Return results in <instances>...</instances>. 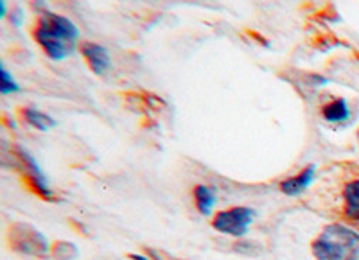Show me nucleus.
<instances>
[{
    "mask_svg": "<svg viewBox=\"0 0 359 260\" xmlns=\"http://www.w3.org/2000/svg\"><path fill=\"white\" fill-rule=\"evenodd\" d=\"M78 25L57 13H41L38 25L34 27V40L40 43L45 54L53 61H62L69 57L78 47Z\"/></svg>",
    "mask_w": 359,
    "mask_h": 260,
    "instance_id": "f257e3e1",
    "label": "nucleus"
},
{
    "mask_svg": "<svg viewBox=\"0 0 359 260\" xmlns=\"http://www.w3.org/2000/svg\"><path fill=\"white\" fill-rule=\"evenodd\" d=\"M311 252L316 260H359V232L343 223L327 224Z\"/></svg>",
    "mask_w": 359,
    "mask_h": 260,
    "instance_id": "f03ea898",
    "label": "nucleus"
},
{
    "mask_svg": "<svg viewBox=\"0 0 359 260\" xmlns=\"http://www.w3.org/2000/svg\"><path fill=\"white\" fill-rule=\"evenodd\" d=\"M255 219V210L250 207H232L217 212L212 219V228L216 232L230 237H245Z\"/></svg>",
    "mask_w": 359,
    "mask_h": 260,
    "instance_id": "7ed1b4c3",
    "label": "nucleus"
},
{
    "mask_svg": "<svg viewBox=\"0 0 359 260\" xmlns=\"http://www.w3.org/2000/svg\"><path fill=\"white\" fill-rule=\"evenodd\" d=\"M11 244L13 248L27 255L41 256L49 252V242L38 232L36 228L27 226V224H17L11 230Z\"/></svg>",
    "mask_w": 359,
    "mask_h": 260,
    "instance_id": "20e7f679",
    "label": "nucleus"
},
{
    "mask_svg": "<svg viewBox=\"0 0 359 260\" xmlns=\"http://www.w3.org/2000/svg\"><path fill=\"white\" fill-rule=\"evenodd\" d=\"M17 155L20 158V163L24 165V172L27 176L31 187L34 192L45 198V200H53V191L49 189V182H47V176L43 175V171L40 169L38 162L34 160V156L31 153H27L22 147H17Z\"/></svg>",
    "mask_w": 359,
    "mask_h": 260,
    "instance_id": "39448f33",
    "label": "nucleus"
},
{
    "mask_svg": "<svg viewBox=\"0 0 359 260\" xmlns=\"http://www.w3.org/2000/svg\"><path fill=\"white\" fill-rule=\"evenodd\" d=\"M79 50H81L83 57H85L86 65L90 67V70L94 74H97V76H104V74L111 69V57L107 47H102V45L99 43L85 41V43L79 45Z\"/></svg>",
    "mask_w": 359,
    "mask_h": 260,
    "instance_id": "423d86ee",
    "label": "nucleus"
},
{
    "mask_svg": "<svg viewBox=\"0 0 359 260\" xmlns=\"http://www.w3.org/2000/svg\"><path fill=\"white\" fill-rule=\"evenodd\" d=\"M314 176H316V165H314V163H309V165L304 167L298 175L290 176V178H286L280 183L282 194L290 196V198H297V196L304 194V192L313 185Z\"/></svg>",
    "mask_w": 359,
    "mask_h": 260,
    "instance_id": "0eeeda50",
    "label": "nucleus"
},
{
    "mask_svg": "<svg viewBox=\"0 0 359 260\" xmlns=\"http://www.w3.org/2000/svg\"><path fill=\"white\" fill-rule=\"evenodd\" d=\"M343 216L359 223V178L348 182L343 189Z\"/></svg>",
    "mask_w": 359,
    "mask_h": 260,
    "instance_id": "6e6552de",
    "label": "nucleus"
},
{
    "mask_svg": "<svg viewBox=\"0 0 359 260\" xmlns=\"http://www.w3.org/2000/svg\"><path fill=\"white\" fill-rule=\"evenodd\" d=\"M322 117L323 121L332 122V124H339V122L348 121L351 117V106L343 97L334 99V101L327 102L322 108Z\"/></svg>",
    "mask_w": 359,
    "mask_h": 260,
    "instance_id": "1a4fd4ad",
    "label": "nucleus"
},
{
    "mask_svg": "<svg viewBox=\"0 0 359 260\" xmlns=\"http://www.w3.org/2000/svg\"><path fill=\"white\" fill-rule=\"evenodd\" d=\"M216 200L217 194L214 187H208V185H198V187H194V203H196V208L201 216L208 217L212 214Z\"/></svg>",
    "mask_w": 359,
    "mask_h": 260,
    "instance_id": "9d476101",
    "label": "nucleus"
},
{
    "mask_svg": "<svg viewBox=\"0 0 359 260\" xmlns=\"http://www.w3.org/2000/svg\"><path fill=\"white\" fill-rule=\"evenodd\" d=\"M24 118L29 126L36 128L38 131H49V130H53V128L57 126V122L54 121L50 115L43 114V111L36 110V108H25Z\"/></svg>",
    "mask_w": 359,
    "mask_h": 260,
    "instance_id": "9b49d317",
    "label": "nucleus"
},
{
    "mask_svg": "<svg viewBox=\"0 0 359 260\" xmlns=\"http://www.w3.org/2000/svg\"><path fill=\"white\" fill-rule=\"evenodd\" d=\"M18 90H20L18 88V83L13 79L11 72L4 65H0V92L4 95H9L18 92Z\"/></svg>",
    "mask_w": 359,
    "mask_h": 260,
    "instance_id": "f8f14e48",
    "label": "nucleus"
},
{
    "mask_svg": "<svg viewBox=\"0 0 359 260\" xmlns=\"http://www.w3.org/2000/svg\"><path fill=\"white\" fill-rule=\"evenodd\" d=\"M9 22H11L15 27H20L22 22H24V13H22L20 8H15V11H13L11 17H9Z\"/></svg>",
    "mask_w": 359,
    "mask_h": 260,
    "instance_id": "ddd939ff",
    "label": "nucleus"
},
{
    "mask_svg": "<svg viewBox=\"0 0 359 260\" xmlns=\"http://www.w3.org/2000/svg\"><path fill=\"white\" fill-rule=\"evenodd\" d=\"M309 81L313 85V88H320V86H325L329 83V79H325L323 76H318V74H311Z\"/></svg>",
    "mask_w": 359,
    "mask_h": 260,
    "instance_id": "4468645a",
    "label": "nucleus"
},
{
    "mask_svg": "<svg viewBox=\"0 0 359 260\" xmlns=\"http://www.w3.org/2000/svg\"><path fill=\"white\" fill-rule=\"evenodd\" d=\"M128 259H131V260H153V259H149V256H146V255H140V253H130V255H128Z\"/></svg>",
    "mask_w": 359,
    "mask_h": 260,
    "instance_id": "2eb2a0df",
    "label": "nucleus"
},
{
    "mask_svg": "<svg viewBox=\"0 0 359 260\" xmlns=\"http://www.w3.org/2000/svg\"><path fill=\"white\" fill-rule=\"evenodd\" d=\"M0 17L6 18V4H4V2H0Z\"/></svg>",
    "mask_w": 359,
    "mask_h": 260,
    "instance_id": "dca6fc26",
    "label": "nucleus"
}]
</instances>
